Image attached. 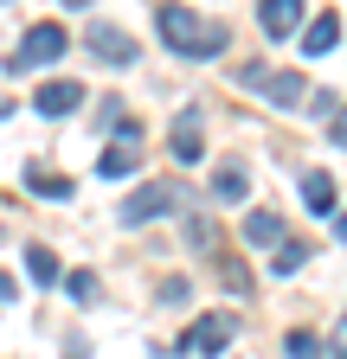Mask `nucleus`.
I'll use <instances>...</instances> for the list:
<instances>
[{"label":"nucleus","instance_id":"nucleus-1","mask_svg":"<svg viewBox=\"0 0 347 359\" xmlns=\"http://www.w3.org/2000/svg\"><path fill=\"white\" fill-rule=\"evenodd\" d=\"M155 26H161V45H167V52L174 58H193V65H212L232 45L225 20H206L193 7H181V0H161V7H155Z\"/></svg>","mask_w":347,"mask_h":359},{"label":"nucleus","instance_id":"nucleus-2","mask_svg":"<svg viewBox=\"0 0 347 359\" xmlns=\"http://www.w3.org/2000/svg\"><path fill=\"white\" fill-rule=\"evenodd\" d=\"M238 83H251V90H264V97H270L277 109H309V97H315V90L302 83L296 71H270L264 58H251V65H238Z\"/></svg>","mask_w":347,"mask_h":359},{"label":"nucleus","instance_id":"nucleus-3","mask_svg":"<svg viewBox=\"0 0 347 359\" xmlns=\"http://www.w3.org/2000/svg\"><path fill=\"white\" fill-rule=\"evenodd\" d=\"M65 52H71V32H65L58 20H39V26H26L20 52H7V71L20 77V71H32V65H58Z\"/></svg>","mask_w":347,"mask_h":359},{"label":"nucleus","instance_id":"nucleus-4","mask_svg":"<svg viewBox=\"0 0 347 359\" xmlns=\"http://www.w3.org/2000/svg\"><path fill=\"white\" fill-rule=\"evenodd\" d=\"M174 205H187L181 180H148V187H136V193L116 205V218H122V224H155V218H167Z\"/></svg>","mask_w":347,"mask_h":359},{"label":"nucleus","instance_id":"nucleus-5","mask_svg":"<svg viewBox=\"0 0 347 359\" xmlns=\"http://www.w3.org/2000/svg\"><path fill=\"white\" fill-rule=\"evenodd\" d=\"M232 334H238V314H232V308H206L199 321L181 334V353H193V359H219V353L232 346Z\"/></svg>","mask_w":347,"mask_h":359},{"label":"nucleus","instance_id":"nucleus-6","mask_svg":"<svg viewBox=\"0 0 347 359\" xmlns=\"http://www.w3.org/2000/svg\"><path fill=\"white\" fill-rule=\"evenodd\" d=\"M84 52H91L97 65H110V71H129L136 65V39H129L122 26H110V20H91L84 26Z\"/></svg>","mask_w":347,"mask_h":359},{"label":"nucleus","instance_id":"nucleus-7","mask_svg":"<svg viewBox=\"0 0 347 359\" xmlns=\"http://www.w3.org/2000/svg\"><path fill=\"white\" fill-rule=\"evenodd\" d=\"M167 148H174V161H181V167H199V161H206V135H199V109H193V103L174 116Z\"/></svg>","mask_w":347,"mask_h":359},{"label":"nucleus","instance_id":"nucleus-8","mask_svg":"<svg viewBox=\"0 0 347 359\" xmlns=\"http://www.w3.org/2000/svg\"><path fill=\"white\" fill-rule=\"evenodd\" d=\"M77 103H84V83H71V77H52V83L32 90V109L39 116H71Z\"/></svg>","mask_w":347,"mask_h":359},{"label":"nucleus","instance_id":"nucleus-9","mask_svg":"<svg viewBox=\"0 0 347 359\" xmlns=\"http://www.w3.org/2000/svg\"><path fill=\"white\" fill-rule=\"evenodd\" d=\"M257 26H264V39H289L302 26V0H257Z\"/></svg>","mask_w":347,"mask_h":359},{"label":"nucleus","instance_id":"nucleus-10","mask_svg":"<svg viewBox=\"0 0 347 359\" xmlns=\"http://www.w3.org/2000/svg\"><path fill=\"white\" fill-rule=\"evenodd\" d=\"M244 193H251V173L238 161H219V167H212V199H219V205H238Z\"/></svg>","mask_w":347,"mask_h":359},{"label":"nucleus","instance_id":"nucleus-11","mask_svg":"<svg viewBox=\"0 0 347 359\" xmlns=\"http://www.w3.org/2000/svg\"><path fill=\"white\" fill-rule=\"evenodd\" d=\"M334 45H341V13H322V20L302 26V52H309V58H328Z\"/></svg>","mask_w":347,"mask_h":359},{"label":"nucleus","instance_id":"nucleus-12","mask_svg":"<svg viewBox=\"0 0 347 359\" xmlns=\"http://www.w3.org/2000/svg\"><path fill=\"white\" fill-rule=\"evenodd\" d=\"M302 205H309L315 218H328V212H334V173H322V167L302 173Z\"/></svg>","mask_w":347,"mask_h":359},{"label":"nucleus","instance_id":"nucleus-13","mask_svg":"<svg viewBox=\"0 0 347 359\" xmlns=\"http://www.w3.org/2000/svg\"><path fill=\"white\" fill-rule=\"evenodd\" d=\"M136 161H142V148L110 142V148H103V161H97V173H103V180H129V173H136Z\"/></svg>","mask_w":347,"mask_h":359},{"label":"nucleus","instance_id":"nucleus-14","mask_svg":"<svg viewBox=\"0 0 347 359\" xmlns=\"http://www.w3.org/2000/svg\"><path fill=\"white\" fill-rule=\"evenodd\" d=\"M302 263H309V244H302V238H283L277 257H270V276H296Z\"/></svg>","mask_w":347,"mask_h":359},{"label":"nucleus","instance_id":"nucleus-15","mask_svg":"<svg viewBox=\"0 0 347 359\" xmlns=\"http://www.w3.org/2000/svg\"><path fill=\"white\" fill-rule=\"evenodd\" d=\"M26 276H32L39 289H52V283H58V257H52L46 244H32V250H26Z\"/></svg>","mask_w":347,"mask_h":359},{"label":"nucleus","instance_id":"nucleus-16","mask_svg":"<svg viewBox=\"0 0 347 359\" xmlns=\"http://www.w3.org/2000/svg\"><path fill=\"white\" fill-rule=\"evenodd\" d=\"M26 187H32V193H46V199H71V180L52 173V167H26Z\"/></svg>","mask_w":347,"mask_h":359},{"label":"nucleus","instance_id":"nucleus-17","mask_svg":"<svg viewBox=\"0 0 347 359\" xmlns=\"http://www.w3.org/2000/svg\"><path fill=\"white\" fill-rule=\"evenodd\" d=\"M244 238H251V244H277V238H283V218H277V212H251V218H244Z\"/></svg>","mask_w":347,"mask_h":359},{"label":"nucleus","instance_id":"nucleus-18","mask_svg":"<svg viewBox=\"0 0 347 359\" xmlns=\"http://www.w3.org/2000/svg\"><path fill=\"white\" fill-rule=\"evenodd\" d=\"M283 359H322V340H315L309 327H289V334H283Z\"/></svg>","mask_w":347,"mask_h":359},{"label":"nucleus","instance_id":"nucleus-19","mask_svg":"<svg viewBox=\"0 0 347 359\" xmlns=\"http://www.w3.org/2000/svg\"><path fill=\"white\" fill-rule=\"evenodd\" d=\"M103 128L116 135V142H129V148H142V116H129V109H122V116H110Z\"/></svg>","mask_w":347,"mask_h":359},{"label":"nucleus","instance_id":"nucleus-20","mask_svg":"<svg viewBox=\"0 0 347 359\" xmlns=\"http://www.w3.org/2000/svg\"><path fill=\"white\" fill-rule=\"evenodd\" d=\"M65 289H71V302H97V276H91V269H71Z\"/></svg>","mask_w":347,"mask_h":359},{"label":"nucleus","instance_id":"nucleus-21","mask_svg":"<svg viewBox=\"0 0 347 359\" xmlns=\"http://www.w3.org/2000/svg\"><path fill=\"white\" fill-rule=\"evenodd\" d=\"M328 142L347 154V103H341V116H328Z\"/></svg>","mask_w":347,"mask_h":359},{"label":"nucleus","instance_id":"nucleus-22","mask_svg":"<svg viewBox=\"0 0 347 359\" xmlns=\"http://www.w3.org/2000/svg\"><path fill=\"white\" fill-rule=\"evenodd\" d=\"M328 359H347V314H341L334 334H328Z\"/></svg>","mask_w":347,"mask_h":359},{"label":"nucleus","instance_id":"nucleus-23","mask_svg":"<svg viewBox=\"0 0 347 359\" xmlns=\"http://www.w3.org/2000/svg\"><path fill=\"white\" fill-rule=\"evenodd\" d=\"M187 238H193V250H212V224H206V218H193V224H187Z\"/></svg>","mask_w":347,"mask_h":359},{"label":"nucleus","instance_id":"nucleus-24","mask_svg":"<svg viewBox=\"0 0 347 359\" xmlns=\"http://www.w3.org/2000/svg\"><path fill=\"white\" fill-rule=\"evenodd\" d=\"M219 276H225V289H238V295L251 289V276H244V263H225V269H219Z\"/></svg>","mask_w":347,"mask_h":359},{"label":"nucleus","instance_id":"nucleus-25","mask_svg":"<svg viewBox=\"0 0 347 359\" xmlns=\"http://www.w3.org/2000/svg\"><path fill=\"white\" fill-rule=\"evenodd\" d=\"M309 116H341V97H309Z\"/></svg>","mask_w":347,"mask_h":359},{"label":"nucleus","instance_id":"nucleus-26","mask_svg":"<svg viewBox=\"0 0 347 359\" xmlns=\"http://www.w3.org/2000/svg\"><path fill=\"white\" fill-rule=\"evenodd\" d=\"M13 295H20V283L7 276V269H0V308H13Z\"/></svg>","mask_w":347,"mask_h":359},{"label":"nucleus","instance_id":"nucleus-27","mask_svg":"<svg viewBox=\"0 0 347 359\" xmlns=\"http://www.w3.org/2000/svg\"><path fill=\"white\" fill-rule=\"evenodd\" d=\"M65 359H91V346H84V340H65Z\"/></svg>","mask_w":347,"mask_h":359},{"label":"nucleus","instance_id":"nucleus-28","mask_svg":"<svg viewBox=\"0 0 347 359\" xmlns=\"http://www.w3.org/2000/svg\"><path fill=\"white\" fill-rule=\"evenodd\" d=\"M334 238H341V244H347V212H341V218H334Z\"/></svg>","mask_w":347,"mask_h":359},{"label":"nucleus","instance_id":"nucleus-29","mask_svg":"<svg viewBox=\"0 0 347 359\" xmlns=\"http://www.w3.org/2000/svg\"><path fill=\"white\" fill-rule=\"evenodd\" d=\"M65 7H71V13H84V7H91V0H65Z\"/></svg>","mask_w":347,"mask_h":359},{"label":"nucleus","instance_id":"nucleus-30","mask_svg":"<svg viewBox=\"0 0 347 359\" xmlns=\"http://www.w3.org/2000/svg\"><path fill=\"white\" fill-rule=\"evenodd\" d=\"M7 116H13V103H7V97H0V122H7Z\"/></svg>","mask_w":347,"mask_h":359},{"label":"nucleus","instance_id":"nucleus-31","mask_svg":"<svg viewBox=\"0 0 347 359\" xmlns=\"http://www.w3.org/2000/svg\"><path fill=\"white\" fill-rule=\"evenodd\" d=\"M0 7H7V0H0Z\"/></svg>","mask_w":347,"mask_h":359}]
</instances>
